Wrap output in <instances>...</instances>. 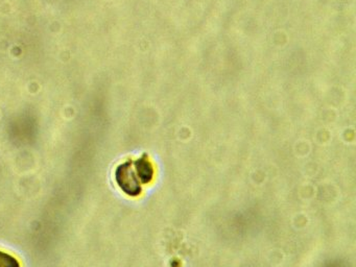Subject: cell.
I'll return each mask as SVG.
<instances>
[{"label": "cell", "mask_w": 356, "mask_h": 267, "mask_svg": "<svg viewBox=\"0 0 356 267\" xmlns=\"http://www.w3.org/2000/svg\"><path fill=\"white\" fill-rule=\"evenodd\" d=\"M133 165L141 184H147L152 181L154 177V168L147 154H143L141 158L133 161Z\"/></svg>", "instance_id": "cell-2"}, {"label": "cell", "mask_w": 356, "mask_h": 267, "mask_svg": "<svg viewBox=\"0 0 356 267\" xmlns=\"http://www.w3.org/2000/svg\"><path fill=\"white\" fill-rule=\"evenodd\" d=\"M115 181L120 189L128 195L137 196L143 191L133 161H127L124 164L118 166L115 170Z\"/></svg>", "instance_id": "cell-1"}, {"label": "cell", "mask_w": 356, "mask_h": 267, "mask_svg": "<svg viewBox=\"0 0 356 267\" xmlns=\"http://www.w3.org/2000/svg\"><path fill=\"white\" fill-rule=\"evenodd\" d=\"M0 267H22V265L16 257L0 250Z\"/></svg>", "instance_id": "cell-3"}]
</instances>
